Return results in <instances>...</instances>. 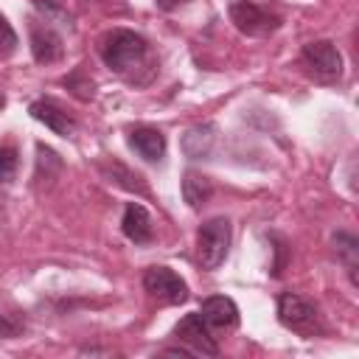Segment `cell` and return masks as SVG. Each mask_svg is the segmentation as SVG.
<instances>
[{"label": "cell", "mask_w": 359, "mask_h": 359, "mask_svg": "<svg viewBox=\"0 0 359 359\" xmlns=\"http://www.w3.org/2000/svg\"><path fill=\"white\" fill-rule=\"evenodd\" d=\"M17 165H20L17 149H14V146H0V182H8V180H14V174H17Z\"/></svg>", "instance_id": "17"}, {"label": "cell", "mask_w": 359, "mask_h": 359, "mask_svg": "<svg viewBox=\"0 0 359 359\" xmlns=\"http://www.w3.org/2000/svg\"><path fill=\"white\" fill-rule=\"evenodd\" d=\"M22 328H25V323H22L20 317L0 311V337H17Z\"/></svg>", "instance_id": "19"}, {"label": "cell", "mask_w": 359, "mask_h": 359, "mask_svg": "<svg viewBox=\"0 0 359 359\" xmlns=\"http://www.w3.org/2000/svg\"><path fill=\"white\" fill-rule=\"evenodd\" d=\"M230 238H233V224L224 216L208 219L199 227V236H196V258H199L202 269H219L224 264L227 250H230Z\"/></svg>", "instance_id": "2"}, {"label": "cell", "mask_w": 359, "mask_h": 359, "mask_svg": "<svg viewBox=\"0 0 359 359\" xmlns=\"http://www.w3.org/2000/svg\"><path fill=\"white\" fill-rule=\"evenodd\" d=\"M146 53H149L146 39L129 28H115L101 42V59L115 73H129V70L140 67Z\"/></svg>", "instance_id": "1"}, {"label": "cell", "mask_w": 359, "mask_h": 359, "mask_svg": "<svg viewBox=\"0 0 359 359\" xmlns=\"http://www.w3.org/2000/svg\"><path fill=\"white\" fill-rule=\"evenodd\" d=\"M17 50V34L11 28V22L0 14V59H8Z\"/></svg>", "instance_id": "18"}, {"label": "cell", "mask_w": 359, "mask_h": 359, "mask_svg": "<svg viewBox=\"0 0 359 359\" xmlns=\"http://www.w3.org/2000/svg\"><path fill=\"white\" fill-rule=\"evenodd\" d=\"M213 143H216V135H213V126L210 123H199V126H191L185 135H182V151L185 157L191 160H202L213 151Z\"/></svg>", "instance_id": "14"}, {"label": "cell", "mask_w": 359, "mask_h": 359, "mask_svg": "<svg viewBox=\"0 0 359 359\" xmlns=\"http://www.w3.org/2000/svg\"><path fill=\"white\" fill-rule=\"evenodd\" d=\"M109 177L118 182V185H123V188H129V191H137V194H146V185H143V177L140 174H135V171H129L126 165H121V163H112V168H109Z\"/></svg>", "instance_id": "16"}, {"label": "cell", "mask_w": 359, "mask_h": 359, "mask_svg": "<svg viewBox=\"0 0 359 359\" xmlns=\"http://www.w3.org/2000/svg\"><path fill=\"white\" fill-rule=\"evenodd\" d=\"M31 53L39 65H53L62 59L65 53V42H62V34L50 25V22H42V25H31Z\"/></svg>", "instance_id": "8"}, {"label": "cell", "mask_w": 359, "mask_h": 359, "mask_svg": "<svg viewBox=\"0 0 359 359\" xmlns=\"http://www.w3.org/2000/svg\"><path fill=\"white\" fill-rule=\"evenodd\" d=\"M199 314L210 328H219V331H230V328L238 325V306L224 294L205 297Z\"/></svg>", "instance_id": "9"}, {"label": "cell", "mask_w": 359, "mask_h": 359, "mask_svg": "<svg viewBox=\"0 0 359 359\" xmlns=\"http://www.w3.org/2000/svg\"><path fill=\"white\" fill-rule=\"evenodd\" d=\"M28 112H31L34 121L45 123L50 132H56V135H62V137H70V135L76 132V121H73L59 104H53V101H48V98L34 101V104L28 107Z\"/></svg>", "instance_id": "10"}, {"label": "cell", "mask_w": 359, "mask_h": 359, "mask_svg": "<svg viewBox=\"0 0 359 359\" xmlns=\"http://www.w3.org/2000/svg\"><path fill=\"white\" fill-rule=\"evenodd\" d=\"M227 14H230V22L247 36H269L272 31L280 28V17L269 14L266 8H261L250 0H233Z\"/></svg>", "instance_id": "4"}, {"label": "cell", "mask_w": 359, "mask_h": 359, "mask_svg": "<svg viewBox=\"0 0 359 359\" xmlns=\"http://www.w3.org/2000/svg\"><path fill=\"white\" fill-rule=\"evenodd\" d=\"M278 320H280V325H286L289 331L303 334V337H314L323 331L314 303H309L306 297H300L294 292H283L278 297Z\"/></svg>", "instance_id": "3"}, {"label": "cell", "mask_w": 359, "mask_h": 359, "mask_svg": "<svg viewBox=\"0 0 359 359\" xmlns=\"http://www.w3.org/2000/svg\"><path fill=\"white\" fill-rule=\"evenodd\" d=\"M174 337L191 351V353H199V356H219V345L210 334V325L202 320L199 311L194 314H185L177 325H174Z\"/></svg>", "instance_id": "6"}, {"label": "cell", "mask_w": 359, "mask_h": 359, "mask_svg": "<svg viewBox=\"0 0 359 359\" xmlns=\"http://www.w3.org/2000/svg\"><path fill=\"white\" fill-rule=\"evenodd\" d=\"M154 3H157V8H163V11H171V8L182 6V3H188V0H154Z\"/></svg>", "instance_id": "20"}, {"label": "cell", "mask_w": 359, "mask_h": 359, "mask_svg": "<svg viewBox=\"0 0 359 359\" xmlns=\"http://www.w3.org/2000/svg\"><path fill=\"white\" fill-rule=\"evenodd\" d=\"M303 62L306 67L317 76V79H337L342 73V56L339 50L334 48V42L328 39H317V42H309L303 48Z\"/></svg>", "instance_id": "7"}, {"label": "cell", "mask_w": 359, "mask_h": 359, "mask_svg": "<svg viewBox=\"0 0 359 359\" xmlns=\"http://www.w3.org/2000/svg\"><path fill=\"white\" fill-rule=\"evenodd\" d=\"M121 230L129 241L135 244H149L154 238V227H151V216L143 205L137 202H129L126 210H123V219H121Z\"/></svg>", "instance_id": "12"}, {"label": "cell", "mask_w": 359, "mask_h": 359, "mask_svg": "<svg viewBox=\"0 0 359 359\" xmlns=\"http://www.w3.org/2000/svg\"><path fill=\"white\" fill-rule=\"evenodd\" d=\"M210 194H213L210 177H205L199 171H185V177H182V199L188 202L191 210H199L210 199Z\"/></svg>", "instance_id": "15"}, {"label": "cell", "mask_w": 359, "mask_h": 359, "mask_svg": "<svg viewBox=\"0 0 359 359\" xmlns=\"http://www.w3.org/2000/svg\"><path fill=\"white\" fill-rule=\"evenodd\" d=\"M143 289L154 300L168 303V306H180L188 300V283L168 266H149L143 272Z\"/></svg>", "instance_id": "5"}, {"label": "cell", "mask_w": 359, "mask_h": 359, "mask_svg": "<svg viewBox=\"0 0 359 359\" xmlns=\"http://www.w3.org/2000/svg\"><path fill=\"white\" fill-rule=\"evenodd\" d=\"M331 250L337 252V258H339L342 266L348 269L351 283L356 286V283H359V275H356V269H359V238H356L353 233L339 230V233L331 236Z\"/></svg>", "instance_id": "13"}, {"label": "cell", "mask_w": 359, "mask_h": 359, "mask_svg": "<svg viewBox=\"0 0 359 359\" xmlns=\"http://www.w3.org/2000/svg\"><path fill=\"white\" fill-rule=\"evenodd\" d=\"M129 146L149 163H160L165 157V135L154 126H135L129 132Z\"/></svg>", "instance_id": "11"}]
</instances>
